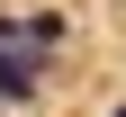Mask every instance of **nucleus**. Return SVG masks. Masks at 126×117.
<instances>
[{
	"label": "nucleus",
	"instance_id": "f257e3e1",
	"mask_svg": "<svg viewBox=\"0 0 126 117\" xmlns=\"http://www.w3.org/2000/svg\"><path fill=\"white\" fill-rule=\"evenodd\" d=\"M36 81H45V54L18 45V18H0V99H36Z\"/></svg>",
	"mask_w": 126,
	"mask_h": 117
},
{
	"label": "nucleus",
	"instance_id": "f03ea898",
	"mask_svg": "<svg viewBox=\"0 0 126 117\" xmlns=\"http://www.w3.org/2000/svg\"><path fill=\"white\" fill-rule=\"evenodd\" d=\"M63 36H72V18H63V9H36V18H18V45H27V54H54Z\"/></svg>",
	"mask_w": 126,
	"mask_h": 117
},
{
	"label": "nucleus",
	"instance_id": "7ed1b4c3",
	"mask_svg": "<svg viewBox=\"0 0 126 117\" xmlns=\"http://www.w3.org/2000/svg\"><path fill=\"white\" fill-rule=\"evenodd\" d=\"M108 117H126V99H117V108H108Z\"/></svg>",
	"mask_w": 126,
	"mask_h": 117
},
{
	"label": "nucleus",
	"instance_id": "20e7f679",
	"mask_svg": "<svg viewBox=\"0 0 126 117\" xmlns=\"http://www.w3.org/2000/svg\"><path fill=\"white\" fill-rule=\"evenodd\" d=\"M0 117H9V108H0Z\"/></svg>",
	"mask_w": 126,
	"mask_h": 117
}]
</instances>
